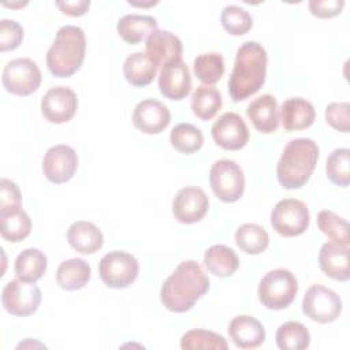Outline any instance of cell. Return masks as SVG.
Returning a JSON list of instances; mask_svg holds the SVG:
<instances>
[{
  "instance_id": "obj_1",
  "label": "cell",
  "mask_w": 350,
  "mask_h": 350,
  "mask_svg": "<svg viewBox=\"0 0 350 350\" xmlns=\"http://www.w3.org/2000/svg\"><path fill=\"white\" fill-rule=\"evenodd\" d=\"M209 283V278L197 261H182L164 280L160 288V301L170 312H187L206 294Z\"/></svg>"
},
{
  "instance_id": "obj_2",
  "label": "cell",
  "mask_w": 350,
  "mask_h": 350,
  "mask_svg": "<svg viewBox=\"0 0 350 350\" xmlns=\"http://www.w3.org/2000/svg\"><path fill=\"white\" fill-rule=\"evenodd\" d=\"M267 63V51L257 41H246L238 48L228 79V93L234 101H243L260 90L265 82Z\"/></svg>"
},
{
  "instance_id": "obj_3",
  "label": "cell",
  "mask_w": 350,
  "mask_h": 350,
  "mask_svg": "<svg viewBox=\"0 0 350 350\" xmlns=\"http://www.w3.org/2000/svg\"><path fill=\"white\" fill-rule=\"evenodd\" d=\"M319 160V146L310 138L291 139L278 161L276 175L284 189H299L310 178Z\"/></svg>"
},
{
  "instance_id": "obj_4",
  "label": "cell",
  "mask_w": 350,
  "mask_h": 350,
  "mask_svg": "<svg viewBox=\"0 0 350 350\" xmlns=\"http://www.w3.org/2000/svg\"><path fill=\"white\" fill-rule=\"evenodd\" d=\"M86 38L81 27L62 26L46 52V66L52 75L67 78L75 74L85 59Z\"/></svg>"
},
{
  "instance_id": "obj_5",
  "label": "cell",
  "mask_w": 350,
  "mask_h": 350,
  "mask_svg": "<svg viewBox=\"0 0 350 350\" xmlns=\"http://www.w3.org/2000/svg\"><path fill=\"white\" fill-rule=\"evenodd\" d=\"M298 293L294 273L286 268L267 272L258 284V299L267 309L282 310L288 308Z\"/></svg>"
},
{
  "instance_id": "obj_6",
  "label": "cell",
  "mask_w": 350,
  "mask_h": 350,
  "mask_svg": "<svg viewBox=\"0 0 350 350\" xmlns=\"http://www.w3.org/2000/svg\"><path fill=\"white\" fill-rule=\"evenodd\" d=\"M209 185L213 194L224 202L238 201L245 190V175L242 168L228 159L217 160L209 171Z\"/></svg>"
},
{
  "instance_id": "obj_7",
  "label": "cell",
  "mask_w": 350,
  "mask_h": 350,
  "mask_svg": "<svg viewBox=\"0 0 350 350\" xmlns=\"http://www.w3.org/2000/svg\"><path fill=\"white\" fill-rule=\"evenodd\" d=\"M137 258L122 250H113L103 256L98 262V273L104 284L109 288H124L138 276Z\"/></svg>"
},
{
  "instance_id": "obj_8",
  "label": "cell",
  "mask_w": 350,
  "mask_h": 350,
  "mask_svg": "<svg viewBox=\"0 0 350 350\" xmlns=\"http://www.w3.org/2000/svg\"><path fill=\"white\" fill-rule=\"evenodd\" d=\"M41 78L37 63L29 57L10 60L1 74V82L5 90L16 96H29L37 92L41 85Z\"/></svg>"
},
{
  "instance_id": "obj_9",
  "label": "cell",
  "mask_w": 350,
  "mask_h": 350,
  "mask_svg": "<svg viewBox=\"0 0 350 350\" xmlns=\"http://www.w3.org/2000/svg\"><path fill=\"white\" fill-rule=\"evenodd\" d=\"M309 209L301 200H280L271 212V224L273 230L283 237H298L309 227Z\"/></svg>"
},
{
  "instance_id": "obj_10",
  "label": "cell",
  "mask_w": 350,
  "mask_h": 350,
  "mask_svg": "<svg viewBox=\"0 0 350 350\" xmlns=\"http://www.w3.org/2000/svg\"><path fill=\"white\" fill-rule=\"evenodd\" d=\"M302 312L316 323L328 324L340 316L342 299L334 290L323 284H313L304 295Z\"/></svg>"
},
{
  "instance_id": "obj_11",
  "label": "cell",
  "mask_w": 350,
  "mask_h": 350,
  "mask_svg": "<svg viewBox=\"0 0 350 350\" xmlns=\"http://www.w3.org/2000/svg\"><path fill=\"white\" fill-rule=\"evenodd\" d=\"M41 297V290L37 284L14 279L3 288L1 304L10 314L26 317L38 309Z\"/></svg>"
},
{
  "instance_id": "obj_12",
  "label": "cell",
  "mask_w": 350,
  "mask_h": 350,
  "mask_svg": "<svg viewBox=\"0 0 350 350\" xmlns=\"http://www.w3.org/2000/svg\"><path fill=\"white\" fill-rule=\"evenodd\" d=\"M78 168L77 152L68 145H55L49 148L42 159V172L45 178L56 185L68 182Z\"/></svg>"
},
{
  "instance_id": "obj_13",
  "label": "cell",
  "mask_w": 350,
  "mask_h": 350,
  "mask_svg": "<svg viewBox=\"0 0 350 350\" xmlns=\"http://www.w3.org/2000/svg\"><path fill=\"white\" fill-rule=\"evenodd\" d=\"M77 94L67 86L51 88L41 98V112L44 118L55 124H62L71 120L77 112Z\"/></svg>"
},
{
  "instance_id": "obj_14",
  "label": "cell",
  "mask_w": 350,
  "mask_h": 350,
  "mask_svg": "<svg viewBox=\"0 0 350 350\" xmlns=\"http://www.w3.org/2000/svg\"><path fill=\"white\" fill-rule=\"evenodd\" d=\"M209 200L205 191L197 186L180 189L172 201V213L179 223L194 224L208 212Z\"/></svg>"
},
{
  "instance_id": "obj_15",
  "label": "cell",
  "mask_w": 350,
  "mask_h": 350,
  "mask_svg": "<svg viewBox=\"0 0 350 350\" xmlns=\"http://www.w3.org/2000/svg\"><path fill=\"white\" fill-rule=\"evenodd\" d=\"M159 89L170 100H182L190 93L191 74L182 57L172 59L161 67Z\"/></svg>"
},
{
  "instance_id": "obj_16",
  "label": "cell",
  "mask_w": 350,
  "mask_h": 350,
  "mask_svg": "<svg viewBox=\"0 0 350 350\" xmlns=\"http://www.w3.org/2000/svg\"><path fill=\"white\" fill-rule=\"evenodd\" d=\"M213 141L223 149L238 150L249 141V129L235 112L223 113L212 126Z\"/></svg>"
},
{
  "instance_id": "obj_17",
  "label": "cell",
  "mask_w": 350,
  "mask_h": 350,
  "mask_svg": "<svg viewBox=\"0 0 350 350\" xmlns=\"http://www.w3.org/2000/svg\"><path fill=\"white\" fill-rule=\"evenodd\" d=\"M170 109L159 100L146 98L134 107L133 123L145 134H159L170 124Z\"/></svg>"
},
{
  "instance_id": "obj_18",
  "label": "cell",
  "mask_w": 350,
  "mask_h": 350,
  "mask_svg": "<svg viewBox=\"0 0 350 350\" xmlns=\"http://www.w3.org/2000/svg\"><path fill=\"white\" fill-rule=\"evenodd\" d=\"M319 267L331 279L346 282L350 278L349 245L325 242L319 252Z\"/></svg>"
},
{
  "instance_id": "obj_19",
  "label": "cell",
  "mask_w": 350,
  "mask_h": 350,
  "mask_svg": "<svg viewBox=\"0 0 350 350\" xmlns=\"http://www.w3.org/2000/svg\"><path fill=\"white\" fill-rule=\"evenodd\" d=\"M146 55L157 67H163L172 59L182 57V41L168 30L153 31L145 44Z\"/></svg>"
},
{
  "instance_id": "obj_20",
  "label": "cell",
  "mask_w": 350,
  "mask_h": 350,
  "mask_svg": "<svg viewBox=\"0 0 350 350\" xmlns=\"http://www.w3.org/2000/svg\"><path fill=\"white\" fill-rule=\"evenodd\" d=\"M228 335L239 349H254L265 340V329L262 324L249 314L234 317L228 324Z\"/></svg>"
},
{
  "instance_id": "obj_21",
  "label": "cell",
  "mask_w": 350,
  "mask_h": 350,
  "mask_svg": "<svg viewBox=\"0 0 350 350\" xmlns=\"http://www.w3.org/2000/svg\"><path fill=\"white\" fill-rule=\"evenodd\" d=\"M246 115L256 127L262 134H271L278 130L279 126V112L278 101L271 94H262L254 98L246 108Z\"/></svg>"
},
{
  "instance_id": "obj_22",
  "label": "cell",
  "mask_w": 350,
  "mask_h": 350,
  "mask_svg": "<svg viewBox=\"0 0 350 350\" xmlns=\"http://www.w3.org/2000/svg\"><path fill=\"white\" fill-rule=\"evenodd\" d=\"M316 119L314 107L310 101L301 97H291L283 101L280 107L282 126L287 131L308 129Z\"/></svg>"
},
{
  "instance_id": "obj_23",
  "label": "cell",
  "mask_w": 350,
  "mask_h": 350,
  "mask_svg": "<svg viewBox=\"0 0 350 350\" xmlns=\"http://www.w3.org/2000/svg\"><path fill=\"white\" fill-rule=\"evenodd\" d=\"M67 241L72 249L82 254H92L101 249L104 235L101 230L92 221H74L67 230Z\"/></svg>"
},
{
  "instance_id": "obj_24",
  "label": "cell",
  "mask_w": 350,
  "mask_h": 350,
  "mask_svg": "<svg viewBox=\"0 0 350 350\" xmlns=\"http://www.w3.org/2000/svg\"><path fill=\"white\" fill-rule=\"evenodd\" d=\"M116 30L127 44H138L157 30V21L149 15L129 14L118 21Z\"/></svg>"
},
{
  "instance_id": "obj_25",
  "label": "cell",
  "mask_w": 350,
  "mask_h": 350,
  "mask_svg": "<svg viewBox=\"0 0 350 350\" xmlns=\"http://www.w3.org/2000/svg\"><path fill=\"white\" fill-rule=\"evenodd\" d=\"M92 275L90 265L82 258L63 261L56 269V282L63 290L74 291L85 287Z\"/></svg>"
},
{
  "instance_id": "obj_26",
  "label": "cell",
  "mask_w": 350,
  "mask_h": 350,
  "mask_svg": "<svg viewBox=\"0 0 350 350\" xmlns=\"http://www.w3.org/2000/svg\"><path fill=\"white\" fill-rule=\"evenodd\" d=\"M206 269L219 278H228L235 273L239 267L237 253L226 245H213L204 254Z\"/></svg>"
},
{
  "instance_id": "obj_27",
  "label": "cell",
  "mask_w": 350,
  "mask_h": 350,
  "mask_svg": "<svg viewBox=\"0 0 350 350\" xmlns=\"http://www.w3.org/2000/svg\"><path fill=\"white\" fill-rule=\"evenodd\" d=\"M46 267H48L46 256L36 247H29L22 250L16 256L15 275L18 279L23 282L36 283L38 279L44 276Z\"/></svg>"
},
{
  "instance_id": "obj_28",
  "label": "cell",
  "mask_w": 350,
  "mask_h": 350,
  "mask_svg": "<svg viewBox=\"0 0 350 350\" xmlns=\"http://www.w3.org/2000/svg\"><path fill=\"white\" fill-rule=\"evenodd\" d=\"M156 71V66L144 52H135L127 56L123 64V74L126 81L137 88L149 85L154 79Z\"/></svg>"
},
{
  "instance_id": "obj_29",
  "label": "cell",
  "mask_w": 350,
  "mask_h": 350,
  "mask_svg": "<svg viewBox=\"0 0 350 350\" xmlns=\"http://www.w3.org/2000/svg\"><path fill=\"white\" fill-rule=\"evenodd\" d=\"M221 94L216 88L200 85L191 94L193 113L201 120H211L221 108Z\"/></svg>"
},
{
  "instance_id": "obj_30",
  "label": "cell",
  "mask_w": 350,
  "mask_h": 350,
  "mask_svg": "<svg viewBox=\"0 0 350 350\" xmlns=\"http://www.w3.org/2000/svg\"><path fill=\"white\" fill-rule=\"evenodd\" d=\"M31 231V220L22 209H15L7 213H0V234L5 241L21 242Z\"/></svg>"
},
{
  "instance_id": "obj_31",
  "label": "cell",
  "mask_w": 350,
  "mask_h": 350,
  "mask_svg": "<svg viewBox=\"0 0 350 350\" xmlns=\"http://www.w3.org/2000/svg\"><path fill=\"white\" fill-rule=\"evenodd\" d=\"M235 242L246 254H260L269 243V237L265 228L256 223H246L235 231Z\"/></svg>"
},
{
  "instance_id": "obj_32",
  "label": "cell",
  "mask_w": 350,
  "mask_h": 350,
  "mask_svg": "<svg viewBox=\"0 0 350 350\" xmlns=\"http://www.w3.org/2000/svg\"><path fill=\"white\" fill-rule=\"evenodd\" d=\"M276 346L280 350H304L310 345V334L308 328L298 321L283 323L275 335Z\"/></svg>"
},
{
  "instance_id": "obj_33",
  "label": "cell",
  "mask_w": 350,
  "mask_h": 350,
  "mask_svg": "<svg viewBox=\"0 0 350 350\" xmlns=\"http://www.w3.org/2000/svg\"><path fill=\"white\" fill-rule=\"evenodd\" d=\"M170 142L180 153L191 154L201 149L204 144L202 131L190 123L176 124L170 134Z\"/></svg>"
},
{
  "instance_id": "obj_34",
  "label": "cell",
  "mask_w": 350,
  "mask_h": 350,
  "mask_svg": "<svg viewBox=\"0 0 350 350\" xmlns=\"http://www.w3.org/2000/svg\"><path fill=\"white\" fill-rule=\"evenodd\" d=\"M194 74L205 85H213L224 74V59L217 52L201 53L194 59Z\"/></svg>"
},
{
  "instance_id": "obj_35",
  "label": "cell",
  "mask_w": 350,
  "mask_h": 350,
  "mask_svg": "<svg viewBox=\"0 0 350 350\" xmlns=\"http://www.w3.org/2000/svg\"><path fill=\"white\" fill-rule=\"evenodd\" d=\"M325 172L328 179L342 187L350 185V150L347 148L334 149L327 157Z\"/></svg>"
},
{
  "instance_id": "obj_36",
  "label": "cell",
  "mask_w": 350,
  "mask_h": 350,
  "mask_svg": "<svg viewBox=\"0 0 350 350\" xmlns=\"http://www.w3.org/2000/svg\"><path fill=\"white\" fill-rule=\"evenodd\" d=\"M180 347L183 350L191 349H219L227 350L228 345L223 335L208 329H190L180 338Z\"/></svg>"
},
{
  "instance_id": "obj_37",
  "label": "cell",
  "mask_w": 350,
  "mask_h": 350,
  "mask_svg": "<svg viewBox=\"0 0 350 350\" xmlns=\"http://www.w3.org/2000/svg\"><path fill=\"white\" fill-rule=\"evenodd\" d=\"M220 22L224 30L232 36L246 34L253 26L250 14L245 8L235 4H228L221 10Z\"/></svg>"
},
{
  "instance_id": "obj_38",
  "label": "cell",
  "mask_w": 350,
  "mask_h": 350,
  "mask_svg": "<svg viewBox=\"0 0 350 350\" xmlns=\"http://www.w3.org/2000/svg\"><path fill=\"white\" fill-rule=\"evenodd\" d=\"M317 226L332 242L349 245V224L332 211H320L317 215Z\"/></svg>"
},
{
  "instance_id": "obj_39",
  "label": "cell",
  "mask_w": 350,
  "mask_h": 350,
  "mask_svg": "<svg viewBox=\"0 0 350 350\" xmlns=\"http://www.w3.org/2000/svg\"><path fill=\"white\" fill-rule=\"evenodd\" d=\"M327 123L342 133H349L350 130V104L343 103H329L325 108Z\"/></svg>"
},
{
  "instance_id": "obj_40",
  "label": "cell",
  "mask_w": 350,
  "mask_h": 350,
  "mask_svg": "<svg viewBox=\"0 0 350 350\" xmlns=\"http://www.w3.org/2000/svg\"><path fill=\"white\" fill-rule=\"evenodd\" d=\"M23 40V27L14 19L0 21V51H12Z\"/></svg>"
},
{
  "instance_id": "obj_41",
  "label": "cell",
  "mask_w": 350,
  "mask_h": 350,
  "mask_svg": "<svg viewBox=\"0 0 350 350\" xmlns=\"http://www.w3.org/2000/svg\"><path fill=\"white\" fill-rule=\"evenodd\" d=\"M22 208V196L15 182L1 178L0 182V213Z\"/></svg>"
},
{
  "instance_id": "obj_42",
  "label": "cell",
  "mask_w": 350,
  "mask_h": 350,
  "mask_svg": "<svg viewBox=\"0 0 350 350\" xmlns=\"http://www.w3.org/2000/svg\"><path fill=\"white\" fill-rule=\"evenodd\" d=\"M312 15L320 19H327L336 16L342 12L345 7L343 0H310L308 3Z\"/></svg>"
},
{
  "instance_id": "obj_43",
  "label": "cell",
  "mask_w": 350,
  "mask_h": 350,
  "mask_svg": "<svg viewBox=\"0 0 350 350\" xmlns=\"http://www.w3.org/2000/svg\"><path fill=\"white\" fill-rule=\"evenodd\" d=\"M56 5L60 8V11L70 16H81L85 15L90 7L89 0H74V1H56Z\"/></svg>"
},
{
  "instance_id": "obj_44",
  "label": "cell",
  "mask_w": 350,
  "mask_h": 350,
  "mask_svg": "<svg viewBox=\"0 0 350 350\" xmlns=\"http://www.w3.org/2000/svg\"><path fill=\"white\" fill-rule=\"evenodd\" d=\"M131 5H138V7H149V5H154L157 4V1H149V3H135V1H129Z\"/></svg>"
},
{
  "instance_id": "obj_45",
  "label": "cell",
  "mask_w": 350,
  "mask_h": 350,
  "mask_svg": "<svg viewBox=\"0 0 350 350\" xmlns=\"http://www.w3.org/2000/svg\"><path fill=\"white\" fill-rule=\"evenodd\" d=\"M27 4V1H25V3H3V5H5V7H23V5H26Z\"/></svg>"
}]
</instances>
